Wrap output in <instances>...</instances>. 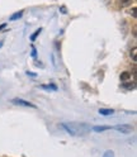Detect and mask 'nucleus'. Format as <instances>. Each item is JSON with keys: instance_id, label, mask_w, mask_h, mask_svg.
Masks as SVG:
<instances>
[{"instance_id": "1", "label": "nucleus", "mask_w": 137, "mask_h": 157, "mask_svg": "<svg viewBox=\"0 0 137 157\" xmlns=\"http://www.w3.org/2000/svg\"><path fill=\"white\" fill-rule=\"evenodd\" d=\"M62 127L66 129V132L75 137H84L89 134L92 128L90 125L86 123H79V122H68V123H62Z\"/></svg>"}, {"instance_id": "2", "label": "nucleus", "mask_w": 137, "mask_h": 157, "mask_svg": "<svg viewBox=\"0 0 137 157\" xmlns=\"http://www.w3.org/2000/svg\"><path fill=\"white\" fill-rule=\"evenodd\" d=\"M115 131H118L119 133H124V134H128V133H132L135 131V128L130 124H119V125H115L113 127Z\"/></svg>"}, {"instance_id": "3", "label": "nucleus", "mask_w": 137, "mask_h": 157, "mask_svg": "<svg viewBox=\"0 0 137 157\" xmlns=\"http://www.w3.org/2000/svg\"><path fill=\"white\" fill-rule=\"evenodd\" d=\"M12 103L13 104H17V105H22V106H27V108H34L36 109V105L34 104H32V103H29V101H25V100H23V99H13L12 100Z\"/></svg>"}, {"instance_id": "4", "label": "nucleus", "mask_w": 137, "mask_h": 157, "mask_svg": "<svg viewBox=\"0 0 137 157\" xmlns=\"http://www.w3.org/2000/svg\"><path fill=\"white\" fill-rule=\"evenodd\" d=\"M121 81H123V82L131 81V72H130V71H124V72L121 75Z\"/></svg>"}, {"instance_id": "5", "label": "nucleus", "mask_w": 137, "mask_h": 157, "mask_svg": "<svg viewBox=\"0 0 137 157\" xmlns=\"http://www.w3.org/2000/svg\"><path fill=\"white\" fill-rule=\"evenodd\" d=\"M112 127H108V125H96V127H94L93 128V131L94 132H103V131H108V129H111Z\"/></svg>"}, {"instance_id": "6", "label": "nucleus", "mask_w": 137, "mask_h": 157, "mask_svg": "<svg viewBox=\"0 0 137 157\" xmlns=\"http://www.w3.org/2000/svg\"><path fill=\"white\" fill-rule=\"evenodd\" d=\"M122 87H124V89H127V90H133V89H135V87H136V82H135V81H133L132 84H131V81H127V82H123Z\"/></svg>"}, {"instance_id": "7", "label": "nucleus", "mask_w": 137, "mask_h": 157, "mask_svg": "<svg viewBox=\"0 0 137 157\" xmlns=\"http://www.w3.org/2000/svg\"><path fill=\"white\" fill-rule=\"evenodd\" d=\"M114 112L112 110V109H104V108H100L99 109V114H102V115H112Z\"/></svg>"}, {"instance_id": "8", "label": "nucleus", "mask_w": 137, "mask_h": 157, "mask_svg": "<svg viewBox=\"0 0 137 157\" xmlns=\"http://www.w3.org/2000/svg\"><path fill=\"white\" fill-rule=\"evenodd\" d=\"M23 15V12H18V13H15V14H13L12 17H10V21H17L18 18H21Z\"/></svg>"}, {"instance_id": "9", "label": "nucleus", "mask_w": 137, "mask_h": 157, "mask_svg": "<svg viewBox=\"0 0 137 157\" xmlns=\"http://www.w3.org/2000/svg\"><path fill=\"white\" fill-rule=\"evenodd\" d=\"M41 87H42V89H46V90H56L57 89L55 85H42Z\"/></svg>"}, {"instance_id": "10", "label": "nucleus", "mask_w": 137, "mask_h": 157, "mask_svg": "<svg viewBox=\"0 0 137 157\" xmlns=\"http://www.w3.org/2000/svg\"><path fill=\"white\" fill-rule=\"evenodd\" d=\"M103 157H114V152L112 150H108L103 153Z\"/></svg>"}, {"instance_id": "11", "label": "nucleus", "mask_w": 137, "mask_h": 157, "mask_svg": "<svg viewBox=\"0 0 137 157\" xmlns=\"http://www.w3.org/2000/svg\"><path fill=\"white\" fill-rule=\"evenodd\" d=\"M119 2H121V5L122 6H128L132 3V0H119Z\"/></svg>"}, {"instance_id": "12", "label": "nucleus", "mask_w": 137, "mask_h": 157, "mask_svg": "<svg viewBox=\"0 0 137 157\" xmlns=\"http://www.w3.org/2000/svg\"><path fill=\"white\" fill-rule=\"evenodd\" d=\"M136 53H137V48L133 47V48H132V51H131V57H132V60H133V61H136Z\"/></svg>"}, {"instance_id": "13", "label": "nucleus", "mask_w": 137, "mask_h": 157, "mask_svg": "<svg viewBox=\"0 0 137 157\" xmlns=\"http://www.w3.org/2000/svg\"><path fill=\"white\" fill-rule=\"evenodd\" d=\"M41 31H42V29H41V28H40V29H37V32H36L34 34H32V37H31V41H34V39L37 38V36H38V34H40V33H41Z\"/></svg>"}, {"instance_id": "14", "label": "nucleus", "mask_w": 137, "mask_h": 157, "mask_svg": "<svg viewBox=\"0 0 137 157\" xmlns=\"http://www.w3.org/2000/svg\"><path fill=\"white\" fill-rule=\"evenodd\" d=\"M6 27V24H3V25H0V29H3V28H5Z\"/></svg>"}, {"instance_id": "15", "label": "nucleus", "mask_w": 137, "mask_h": 157, "mask_svg": "<svg viewBox=\"0 0 137 157\" xmlns=\"http://www.w3.org/2000/svg\"><path fill=\"white\" fill-rule=\"evenodd\" d=\"M3 46V42H0V47H2Z\"/></svg>"}]
</instances>
